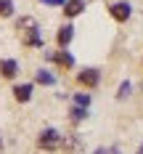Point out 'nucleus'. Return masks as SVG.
I'll return each mask as SVG.
<instances>
[{
	"instance_id": "f257e3e1",
	"label": "nucleus",
	"mask_w": 143,
	"mask_h": 154,
	"mask_svg": "<svg viewBox=\"0 0 143 154\" xmlns=\"http://www.w3.org/2000/svg\"><path fill=\"white\" fill-rule=\"evenodd\" d=\"M19 29H24V43L27 45H40V32H37V24L32 21V19H21L19 21Z\"/></svg>"
},
{
	"instance_id": "f03ea898",
	"label": "nucleus",
	"mask_w": 143,
	"mask_h": 154,
	"mask_svg": "<svg viewBox=\"0 0 143 154\" xmlns=\"http://www.w3.org/2000/svg\"><path fill=\"white\" fill-rule=\"evenodd\" d=\"M111 16H114L117 21H127V19H130V3H125V0H122V3H114V5H111Z\"/></svg>"
},
{
	"instance_id": "7ed1b4c3",
	"label": "nucleus",
	"mask_w": 143,
	"mask_h": 154,
	"mask_svg": "<svg viewBox=\"0 0 143 154\" xmlns=\"http://www.w3.org/2000/svg\"><path fill=\"white\" fill-rule=\"evenodd\" d=\"M77 80L82 85H88V88H95V85H98V69H85V72H79Z\"/></svg>"
},
{
	"instance_id": "20e7f679",
	"label": "nucleus",
	"mask_w": 143,
	"mask_h": 154,
	"mask_svg": "<svg viewBox=\"0 0 143 154\" xmlns=\"http://www.w3.org/2000/svg\"><path fill=\"white\" fill-rule=\"evenodd\" d=\"M56 143H58V133H56V130H43V136H40V146L50 149V146H56Z\"/></svg>"
},
{
	"instance_id": "39448f33",
	"label": "nucleus",
	"mask_w": 143,
	"mask_h": 154,
	"mask_svg": "<svg viewBox=\"0 0 143 154\" xmlns=\"http://www.w3.org/2000/svg\"><path fill=\"white\" fill-rule=\"evenodd\" d=\"M0 72H3V77H16V72H19V64H16L13 59H5V61L0 64Z\"/></svg>"
},
{
	"instance_id": "423d86ee",
	"label": "nucleus",
	"mask_w": 143,
	"mask_h": 154,
	"mask_svg": "<svg viewBox=\"0 0 143 154\" xmlns=\"http://www.w3.org/2000/svg\"><path fill=\"white\" fill-rule=\"evenodd\" d=\"M50 59H53V61L58 64V66H66V69H69V66L74 64L72 53H66V51H58V53H56V56H50Z\"/></svg>"
},
{
	"instance_id": "0eeeda50",
	"label": "nucleus",
	"mask_w": 143,
	"mask_h": 154,
	"mask_svg": "<svg viewBox=\"0 0 143 154\" xmlns=\"http://www.w3.org/2000/svg\"><path fill=\"white\" fill-rule=\"evenodd\" d=\"M13 96H16V101H29L32 98V85H16Z\"/></svg>"
},
{
	"instance_id": "6e6552de",
	"label": "nucleus",
	"mask_w": 143,
	"mask_h": 154,
	"mask_svg": "<svg viewBox=\"0 0 143 154\" xmlns=\"http://www.w3.org/2000/svg\"><path fill=\"white\" fill-rule=\"evenodd\" d=\"M72 37H74V29H72V27H61V29H58V45L66 48L72 43Z\"/></svg>"
},
{
	"instance_id": "1a4fd4ad",
	"label": "nucleus",
	"mask_w": 143,
	"mask_h": 154,
	"mask_svg": "<svg viewBox=\"0 0 143 154\" xmlns=\"http://www.w3.org/2000/svg\"><path fill=\"white\" fill-rule=\"evenodd\" d=\"M64 14H66V16L82 14V0H69V3H66V8H64Z\"/></svg>"
},
{
	"instance_id": "9d476101",
	"label": "nucleus",
	"mask_w": 143,
	"mask_h": 154,
	"mask_svg": "<svg viewBox=\"0 0 143 154\" xmlns=\"http://www.w3.org/2000/svg\"><path fill=\"white\" fill-rule=\"evenodd\" d=\"M13 14V3L11 0H0V16H11Z\"/></svg>"
},
{
	"instance_id": "9b49d317",
	"label": "nucleus",
	"mask_w": 143,
	"mask_h": 154,
	"mask_svg": "<svg viewBox=\"0 0 143 154\" xmlns=\"http://www.w3.org/2000/svg\"><path fill=\"white\" fill-rule=\"evenodd\" d=\"M37 82H43V85H53V75H48V72H40V75H37Z\"/></svg>"
},
{
	"instance_id": "f8f14e48",
	"label": "nucleus",
	"mask_w": 143,
	"mask_h": 154,
	"mask_svg": "<svg viewBox=\"0 0 143 154\" xmlns=\"http://www.w3.org/2000/svg\"><path fill=\"white\" fill-rule=\"evenodd\" d=\"M88 112H85V106H79V109H72V120H82Z\"/></svg>"
},
{
	"instance_id": "ddd939ff",
	"label": "nucleus",
	"mask_w": 143,
	"mask_h": 154,
	"mask_svg": "<svg viewBox=\"0 0 143 154\" xmlns=\"http://www.w3.org/2000/svg\"><path fill=\"white\" fill-rule=\"evenodd\" d=\"M127 93H130V82H122V88H119V93H117V96H119V98H125Z\"/></svg>"
},
{
	"instance_id": "4468645a",
	"label": "nucleus",
	"mask_w": 143,
	"mask_h": 154,
	"mask_svg": "<svg viewBox=\"0 0 143 154\" xmlns=\"http://www.w3.org/2000/svg\"><path fill=\"white\" fill-rule=\"evenodd\" d=\"M74 101H77L79 106H88V104H90V98H88V96H77V98H74Z\"/></svg>"
},
{
	"instance_id": "2eb2a0df",
	"label": "nucleus",
	"mask_w": 143,
	"mask_h": 154,
	"mask_svg": "<svg viewBox=\"0 0 143 154\" xmlns=\"http://www.w3.org/2000/svg\"><path fill=\"white\" fill-rule=\"evenodd\" d=\"M45 3H53V5H58V3H64V0H45Z\"/></svg>"
},
{
	"instance_id": "dca6fc26",
	"label": "nucleus",
	"mask_w": 143,
	"mask_h": 154,
	"mask_svg": "<svg viewBox=\"0 0 143 154\" xmlns=\"http://www.w3.org/2000/svg\"><path fill=\"white\" fill-rule=\"evenodd\" d=\"M141 152H143V143H141Z\"/></svg>"
}]
</instances>
